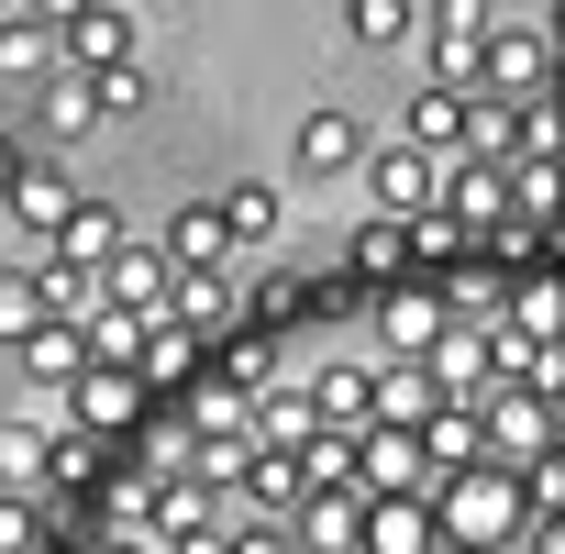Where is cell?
<instances>
[{"instance_id":"6da1fadb","label":"cell","mask_w":565,"mask_h":554,"mask_svg":"<svg viewBox=\"0 0 565 554\" xmlns=\"http://www.w3.org/2000/svg\"><path fill=\"white\" fill-rule=\"evenodd\" d=\"M477 78H488L499 111H510V100H554V23H543V12L488 23V34H477Z\"/></svg>"},{"instance_id":"7a4b0ae2","label":"cell","mask_w":565,"mask_h":554,"mask_svg":"<svg viewBox=\"0 0 565 554\" xmlns=\"http://www.w3.org/2000/svg\"><path fill=\"white\" fill-rule=\"evenodd\" d=\"M477 455H488V466H532V455H554V399H543L532 377H499V388L477 399Z\"/></svg>"},{"instance_id":"3957f363","label":"cell","mask_w":565,"mask_h":554,"mask_svg":"<svg viewBox=\"0 0 565 554\" xmlns=\"http://www.w3.org/2000/svg\"><path fill=\"white\" fill-rule=\"evenodd\" d=\"M167 289H178V266L156 255V233H122V244L100 255V311H122V322H156V311H167Z\"/></svg>"},{"instance_id":"277c9868","label":"cell","mask_w":565,"mask_h":554,"mask_svg":"<svg viewBox=\"0 0 565 554\" xmlns=\"http://www.w3.org/2000/svg\"><path fill=\"white\" fill-rule=\"evenodd\" d=\"M433 222L444 233H499L510 222V167H466V156H444V178H433Z\"/></svg>"},{"instance_id":"5b68a950","label":"cell","mask_w":565,"mask_h":554,"mask_svg":"<svg viewBox=\"0 0 565 554\" xmlns=\"http://www.w3.org/2000/svg\"><path fill=\"white\" fill-rule=\"evenodd\" d=\"M134 56V12H111V0H78V12H56V67L67 78H100Z\"/></svg>"},{"instance_id":"8992f818","label":"cell","mask_w":565,"mask_h":554,"mask_svg":"<svg viewBox=\"0 0 565 554\" xmlns=\"http://www.w3.org/2000/svg\"><path fill=\"white\" fill-rule=\"evenodd\" d=\"M477 34H488V12H466V0L422 12V34H411V45H422V67H433L422 89H466V100H477Z\"/></svg>"},{"instance_id":"52a82bcc","label":"cell","mask_w":565,"mask_h":554,"mask_svg":"<svg viewBox=\"0 0 565 554\" xmlns=\"http://www.w3.org/2000/svg\"><path fill=\"white\" fill-rule=\"evenodd\" d=\"M433 156H411V145H366V200H377V222H422L433 211Z\"/></svg>"},{"instance_id":"ba28073f","label":"cell","mask_w":565,"mask_h":554,"mask_svg":"<svg viewBox=\"0 0 565 554\" xmlns=\"http://www.w3.org/2000/svg\"><path fill=\"white\" fill-rule=\"evenodd\" d=\"M156 322H178L189 344H222V333H244V289H233V277H178Z\"/></svg>"},{"instance_id":"9c48e42d","label":"cell","mask_w":565,"mask_h":554,"mask_svg":"<svg viewBox=\"0 0 565 554\" xmlns=\"http://www.w3.org/2000/svg\"><path fill=\"white\" fill-rule=\"evenodd\" d=\"M45 78H56V23L0 0V100H12V89H45Z\"/></svg>"},{"instance_id":"30bf717a","label":"cell","mask_w":565,"mask_h":554,"mask_svg":"<svg viewBox=\"0 0 565 554\" xmlns=\"http://www.w3.org/2000/svg\"><path fill=\"white\" fill-rule=\"evenodd\" d=\"M156 255H167L178 277H233V233H222V211H211V200H189V211L156 233Z\"/></svg>"},{"instance_id":"8fae6325","label":"cell","mask_w":565,"mask_h":554,"mask_svg":"<svg viewBox=\"0 0 565 554\" xmlns=\"http://www.w3.org/2000/svg\"><path fill=\"white\" fill-rule=\"evenodd\" d=\"M56 411H67L78 433H122V422H145V388H134L122 366H78V388H67Z\"/></svg>"},{"instance_id":"7c38bea8","label":"cell","mask_w":565,"mask_h":554,"mask_svg":"<svg viewBox=\"0 0 565 554\" xmlns=\"http://www.w3.org/2000/svg\"><path fill=\"white\" fill-rule=\"evenodd\" d=\"M355 488H366V499H422V444L366 422V433H355Z\"/></svg>"},{"instance_id":"4fadbf2b","label":"cell","mask_w":565,"mask_h":554,"mask_svg":"<svg viewBox=\"0 0 565 554\" xmlns=\"http://www.w3.org/2000/svg\"><path fill=\"white\" fill-rule=\"evenodd\" d=\"M211 211H222L233 255H266V244H277V222H289V189H277V178H244V189H222Z\"/></svg>"},{"instance_id":"5bb4252c","label":"cell","mask_w":565,"mask_h":554,"mask_svg":"<svg viewBox=\"0 0 565 554\" xmlns=\"http://www.w3.org/2000/svg\"><path fill=\"white\" fill-rule=\"evenodd\" d=\"M0 211H12L23 233H45V244H56V222L78 211V189H67V167H56V156H23V178H12V200H0Z\"/></svg>"},{"instance_id":"9a60e30c","label":"cell","mask_w":565,"mask_h":554,"mask_svg":"<svg viewBox=\"0 0 565 554\" xmlns=\"http://www.w3.org/2000/svg\"><path fill=\"white\" fill-rule=\"evenodd\" d=\"M289 167H300V178H344V167H366V122H355V111H311L300 145H289Z\"/></svg>"},{"instance_id":"2e32d148","label":"cell","mask_w":565,"mask_h":554,"mask_svg":"<svg viewBox=\"0 0 565 554\" xmlns=\"http://www.w3.org/2000/svg\"><path fill=\"white\" fill-rule=\"evenodd\" d=\"M433 411H444V399H433L422 366H366V422H377V433H422Z\"/></svg>"},{"instance_id":"e0dca14e","label":"cell","mask_w":565,"mask_h":554,"mask_svg":"<svg viewBox=\"0 0 565 554\" xmlns=\"http://www.w3.org/2000/svg\"><path fill=\"white\" fill-rule=\"evenodd\" d=\"M399 145L444 167V156L466 145V89H411V111H399Z\"/></svg>"},{"instance_id":"ac0fdd59","label":"cell","mask_w":565,"mask_h":554,"mask_svg":"<svg viewBox=\"0 0 565 554\" xmlns=\"http://www.w3.org/2000/svg\"><path fill=\"white\" fill-rule=\"evenodd\" d=\"M377 333H388V366H422V355H433V333H444V289H388Z\"/></svg>"},{"instance_id":"d6986e66","label":"cell","mask_w":565,"mask_h":554,"mask_svg":"<svg viewBox=\"0 0 565 554\" xmlns=\"http://www.w3.org/2000/svg\"><path fill=\"white\" fill-rule=\"evenodd\" d=\"M355 554H433V510L422 499H366L355 510Z\"/></svg>"},{"instance_id":"ffe728a7","label":"cell","mask_w":565,"mask_h":554,"mask_svg":"<svg viewBox=\"0 0 565 554\" xmlns=\"http://www.w3.org/2000/svg\"><path fill=\"white\" fill-rule=\"evenodd\" d=\"M12 355H23V377H34L45 399H67V388H78V366H89V355H78V322H34Z\"/></svg>"},{"instance_id":"44dd1931","label":"cell","mask_w":565,"mask_h":554,"mask_svg":"<svg viewBox=\"0 0 565 554\" xmlns=\"http://www.w3.org/2000/svg\"><path fill=\"white\" fill-rule=\"evenodd\" d=\"M122 233H134V222H122L111 200H78V211L56 222V244H45V255H67V266H89V277H100V255H111Z\"/></svg>"},{"instance_id":"7402d4cb","label":"cell","mask_w":565,"mask_h":554,"mask_svg":"<svg viewBox=\"0 0 565 554\" xmlns=\"http://www.w3.org/2000/svg\"><path fill=\"white\" fill-rule=\"evenodd\" d=\"M23 277H34V311H45V322H89V311H100V277L67 266V255H45V266H23Z\"/></svg>"},{"instance_id":"603a6c76","label":"cell","mask_w":565,"mask_h":554,"mask_svg":"<svg viewBox=\"0 0 565 554\" xmlns=\"http://www.w3.org/2000/svg\"><path fill=\"white\" fill-rule=\"evenodd\" d=\"M344 34H355L366 56H399V45L422 34V12H411V0H355V12H344Z\"/></svg>"},{"instance_id":"cb8c5ba5","label":"cell","mask_w":565,"mask_h":554,"mask_svg":"<svg viewBox=\"0 0 565 554\" xmlns=\"http://www.w3.org/2000/svg\"><path fill=\"white\" fill-rule=\"evenodd\" d=\"M189 355H200V344H189L178 322H145V344H134V388H178Z\"/></svg>"},{"instance_id":"d4e9b609","label":"cell","mask_w":565,"mask_h":554,"mask_svg":"<svg viewBox=\"0 0 565 554\" xmlns=\"http://www.w3.org/2000/svg\"><path fill=\"white\" fill-rule=\"evenodd\" d=\"M145 100H156V67H145V56H122V67L89 78V111H100V122H122V111H145Z\"/></svg>"},{"instance_id":"484cf974","label":"cell","mask_w":565,"mask_h":554,"mask_svg":"<svg viewBox=\"0 0 565 554\" xmlns=\"http://www.w3.org/2000/svg\"><path fill=\"white\" fill-rule=\"evenodd\" d=\"M45 134H56V145H78V134H100V111H89V78H67V67L45 78Z\"/></svg>"},{"instance_id":"4316f807","label":"cell","mask_w":565,"mask_h":554,"mask_svg":"<svg viewBox=\"0 0 565 554\" xmlns=\"http://www.w3.org/2000/svg\"><path fill=\"white\" fill-rule=\"evenodd\" d=\"M0 554H45V499H12V488H0Z\"/></svg>"},{"instance_id":"83f0119b","label":"cell","mask_w":565,"mask_h":554,"mask_svg":"<svg viewBox=\"0 0 565 554\" xmlns=\"http://www.w3.org/2000/svg\"><path fill=\"white\" fill-rule=\"evenodd\" d=\"M222 554H300V543H289V521H255V510H233V521H222Z\"/></svg>"},{"instance_id":"f1b7e54d","label":"cell","mask_w":565,"mask_h":554,"mask_svg":"<svg viewBox=\"0 0 565 554\" xmlns=\"http://www.w3.org/2000/svg\"><path fill=\"white\" fill-rule=\"evenodd\" d=\"M34 322H45V311H34V277H23V266H0V344H23Z\"/></svg>"},{"instance_id":"f546056e","label":"cell","mask_w":565,"mask_h":554,"mask_svg":"<svg viewBox=\"0 0 565 554\" xmlns=\"http://www.w3.org/2000/svg\"><path fill=\"white\" fill-rule=\"evenodd\" d=\"M355 266H366V277L411 266V222H366V233H355Z\"/></svg>"},{"instance_id":"4dcf8cb0","label":"cell","mask_w":565,"mask_h":554,"mask_svg":"<svg viewBox=\"0 0 565 554\" xmlns=\"http://www.w3.org/2000/svg\"><path fill=\"white\" fill-rule=\"evenodd\" d=\"M300 300H311V289H300V277H266V289H255V333H266V322H289Z\"/></svg>"},{"instance_id":"1f68e13d","label":"cell","mask_w":565,"mask_h":554,"mask_svg":"<svg viewBox=\"0 0 565 554\" xmlns=\"http://www.w3.org/2000/svg\"><path fill=\"white\" fill-rule=\"evenodd\" d=\"M78 554H156V543H145V532H89Z\"/></svg>"},{"instance_id":"d6a6232c","label":"cell","mask_w":565,"mask_h":554,"mask_svg":"<svg viewBox=\"0 0 565 554\" xmlns=\"http://www.w3.org/2000/svg\"><path fill=\"white\" fill-rule=\"evenodd\" d=\"M12 178H23V145H12V134H0V200H12Z\"/></svg>"},{"instance_id":"836d02e7","label":"cell","mask_w":565,"mask_h":554,"mask_svg":"<svg viewBox=\"0 0 565 554\" xmlns=\"http://www.w3.org/2000/svg\"><path fill=\"white\" fill-rule=\"evenodd\" d=\"M0 122H12V100H0Z\"/></svg>"}]
</instances>
